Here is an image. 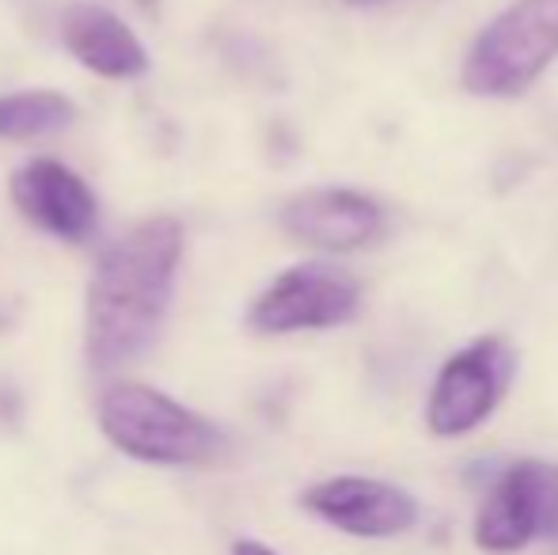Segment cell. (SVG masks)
I'll use <instances>...</instances> for the list:
<instances>
[{
    "label": "cell",
    "mask_w": 558,
    "mask_h": 555,
    "mask_svg": "<svg viewBox=\"0 0 558 555\" xmlns=\"http://www.w3.org/2000/svg\"><path fill=\"white\" fill-rule=\"evenodd\" d=\"M304 510L361 541H388L418 521V503L403 487L368 475H335L304 491Z\"/></svg>",
    "instance_id": "8992f818"
},
{
    "label": "cell",
    "mask_w": 558,
    "mask_h": 555,
    "mask_svg": "<svg viewBox=\"0 0 558 555\" xmlns=\"http://www.w3.org/2000/svg\"><path fill=\"white\" fill-rule=\"evenodd\" d=\"M361 304V286L345 270L327 263H304L278 275L255 297L247 324L263 335L327 331L353 319Z\"/></svg>",
    "instance_id": "5b68a950"
},
{
    "label": "cell",
    "mask_w": 558,
    "mask_h": 555,
    "mask_svg": "<svg viewBox=\"0 0 558 555\" xmlns=\"http://www.w3.org/2000/svg\"><path fill=\"white\" fill-rule=\"evenodd\" d=\"M99 426L114 449L145 464H206L225 445V434L206 415L148 385L107 388Z\"/></svg>",
    "instance_id": "7a4b0ae2"
},
{
    "label": "cell",
    "mask_w": 558,
    "mask_h": 555,
    "mask_svg": "<svg viewBox=\"0 0 558 555\" xmlns=\"http://www.w3.org/2000/svg\"><path fill=\"white\" fill-rule=\"evenodd\" d=\"M61 43L84 69L107 76V81H133V76H145L153 65L145 43L125 27V20H118L111 8L99 4L69 8L61 20Z\"/></svg>",
    "instance_id": "30bf717a"
},
{
    "label": "cell",
    "mask_w": 558,
    "mask_h": 555,
    "mask_svg": "<svg viewBox=\"0 0 558 555\" xmlns=\"http://www.w3.org/2000/svg\"><path fill=\"white\" fill-rule=\"evenodd\" d=\"M281 229L296 244L319 248V252H357V248L380 240L384 206L361 191L316 186V191H301L286 202Z\"/></svg>",
    "instance_id": "52a82bcc"
},
{
    "label": "cell",
    "mask_w": 558,
    "mask_h": 555,
    "mask_svg": "<svg viewBox=\"0 0 558 555\" xmlns=\"http://www.w3.org/2000/svg\"><path fill=\"white\" fill-rule=\"evenodd\" d=\"M509 373H513V350L494 335L456 350L429 388V430L437 437H463L483 426L506 396Z\"/></svg>",
    "instance_id": "277c9868"
},
{
    "label": "cell",
    "mask_w": 558,
    "mask_h": 555,
    "mask_svg": "<svg viewBox=\"0 0 558 555\" xmlns=\"http://www.w3.org/2000/svg\"><path fill=\"white\" fill-rule=\"evenodd\" d=\"M12 202L35 229L84 244L99 225V202L92 186L61 160H31L12 176Z\"/></svg>",
    "instance_id": "ba28073f"
},
{
    "label": "cell",
    "mask_w": 558,
    "mask_h": 555,
    "mask_svg": "<svg viewBox=\"0 0 558 555\" xmlns=\"http://www.w3.org/2000/svg\"><path fill=\"white\" fill-rule=\"evenodd\" d=\"M544 541V460H517L498 475L475 518V544L509 555Z\"/></svg>",
    "instance_id": "9c48e42d"
},
{
    "label": "cell",
    "mask_w": 558,
    "mask_h": 555,
    "mask_svg": "<svg viewBox=\"0 0 558 555\" xmlns=\"http://www.w3.org/2000/svg\"><path fill=\"white\" fill-rule=\"evenodd\" d=\"M345 4H353V8H368V4H380V0H345Z\"/></svg>",
    "instance_id": "4fadbf2b"
},
{
    "label": "cell",
    "mask_w": 558,
    "mask_h": 555,
    "mask_svg": "<svg viewBox=\"0 0 558 555\" xmlns=\"http://www.w3.org/2000/svg\"><path fill=\"white\" fill-rule=\"evenodd\" d=\"M183 260V225L168 214L145 217L96 263L84 304V354L96 373L137 362L168 319Z\"/></svg>",
    "instance_id": "6da1fadb"
},
{
    "label": "cell",
    "mask_w": 558,
    "mask_h": 555,
    "mask_svg": "<svg viewBox=\"0 0 558 555\" xmlns=\"http://www.w3.org/2000/svg\"><path fill=\"white\" fill-rule=\"evenodd\" d=\"M76 107L61 92L31 88L0 96V141H35L73 126Z\"/></svg>",
    "instance_id": "8fae6325"
},
{
    "label": "cell",
    "mask_w": 558,
    "mask_h": 555,
    "mask_svg": "<svg viewBox=\"0 0 558 555\" xmlns=\"http://www.w3.org/2000/svg\"><path fill=\"white\" fill-rule=\"evenodd\" d=\"M558 58V0H513L483 27L463 58V88L483 99H517Z\"/></svg>",
    "instance_id": "3957f363"
},
{
    "label": "cell",
    "mask_w": 558,
    "mask_h": 555,
    "mask_svg": "<svg viewBox=\"0 0 558 555\" xmlns=\"http://www.w3.org/2000/svg\"><path fill=\"white\" fill-rule=\"evenodd\" d=\"M232 555H278L274 548H266V544H258V541H240L232 548Z\"/></svg>",
    "instance_id": "7c38bea8"
}]
</instances>
